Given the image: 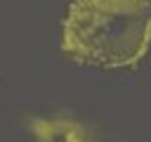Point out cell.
<instances>
[{"instance_id": "7a4b0ae2", "label": "cell", "mask_w": 151, "mask_h": 142, "mask_svg": "<svg viewBox=\"0 0 151 142\" xmlns=\"http://www.w3.org/2000/svg\"><path fill=\"white\" fill-rule=\"evenodd\" d=\"M24 125L33 142H104L90 121H83L71 111L33 114L26 116Z\"/></svg>"}, {"instance_id": "6da1fadb", "label": "cell", "mask_w": 151, "mask_h": 142, "mask_svg": "<svg viewBox=\"0 0 151 142\" xmlns=\"http://www.w3.org/2000/svg\"><path fill=\"white\" fill-rule=\"evenodd\" d=\"M151 47V0H73L61 21V50L101 69L137 66Z\"/></svg>"}]
</instances>
